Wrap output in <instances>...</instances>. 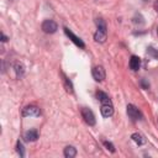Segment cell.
Here are the masks:
<instances>
[{"label": "cell", "mask_w": 158, "mask_h": 158, "mask_svg": "<svg viewBox=\"0 0 158 158\" xmlns=\"http://www.w3.org/2000/svg\"><path fill=\"white\" fill-rule=\"evenodd\" d=\"M80 112H81V117L84 118V121H85L89 126H94V125H95V122H96L95 115H94V112H93L90 109H88V107H81Z\"/></svg>", "instance_id": "cell-1"}, {"label": "cell", "mask_w": 158, "mask_h": 158, "mask_svg": "<svg viewBox=\"0 0 158 158\" xmlns=\"http://www.w3.org/2000/svg\"><path fill=\"white\" fill-rule=\"evenodd\" d=\"M41 27H42L43 32H46V33H54L58 30V25L53 20H44L42 22V26Z\"/></svg>", "instance_id": "cell-2"}, {"label": "cell", "mask_w": 158, "mask_h": 158, "mask_svg": "<svg viewBox=\"0 0 158 158\" xmlns=\"http://www.w3.org/2000/svg\"><path fill=\"white\" fill-rule=\"evenodd\" d=\"M126 109H127V115H128V117H130L131 120L137 121V120H141V118H142V114H141V111H139L135 105L128 104Z\"/></svg>", "instance_id": "cell-3"}, {"label": "cell", "mask_w": 158, "mask_h": 158, "mask_svg": "<svg viewBox=\"0 0 158 158\" xmlns=\"http://www.w3.org/2000/svg\"><path fill=\"white\" fill-rule=\"evenodd\" d=\"M91 74H93V78L96 80V81H102L106 77V73H105V69L102 65H96L91 70Z\"/></svg>", "instance_id": "cell-4"}, {"label": "cell", "mask_w": 158, "mask_h": 158, "mask_svg": "<svg viewBox=\"0 0 158 158\" xmlns=\"http://www.w3.org/2000/svg\"><path fill=\"white\" fill-rule=\"evenodd\" d=\"M64 33L69 37V40H72V42L74 43V44H77L78 47H80V48H84L85 47V43L83 42V40L81 38H79L78 36H75L68 27H64Z\"/></svg>", "instance_id": "cell-5"}, {"label": "cell", "mask_w": 158, "mask_h": 158, "mask_svg": "<svg viewBox=\"0 0 158 158\" xmlns=\"http://www.w3.org/2000/svg\"><path fill=\"white\" fill-rule=\"evenodd\" d=\"M41 115V110L40 107L35 106V105H30L26 106L22 111V116H33V117H38Z\"/></svg>", "instance_id": "cell-6"}, {"label": "cell", "mask_w": 158, "mask_h": 158, "mask_svg": "<svg viewBox=\"0 0 158 158\" xmlns=\"http://www.w3.org/2000/svg\"><path fill=\"white\" fill-rule=\"evenodd\" d=\"M12 68L15 70V74H16V78L20 79L23 77L25 74V65L21 63V62H14L12 63Z\"/></svg>", "instance_id": "cell-7"}, {"label": "cell", "mask_w": 158, "mask_h": 158, "mask_svg": "<svg viewBox=\"0 0 158 158\" xmlns=\"http://www.w3.org/2000/svg\"><path fill=\"white\" fill-rule=\"evenodd\" d=\"M100 111L104 117H110L114 115V106H112V104H101Z\"/></svg>", "instance_id": "cell-8"}, {"label": "cell", "mask_w": 158, "mask_h": 158, "mask_svg": "<svg viewBox=\"0 0 158 158\" xmlns=\"http://www.w3.org/2000/svg\"><path fill=\"white\" fill-rule=\"evenodd\" d=\"M23 138H25L27 142H35V141H37V138H38V132H37V130L31 128V130L26 131L25 135H23Z\"/></svg>", "instance_id": "cell-9"}, {"label": "cell", "mask_w": 158, "mask_h": 158, "mask_svg": "<svg viewBox=\"0 0 158 158\" xmlns=\"http://www.w3.org/2000/svg\"><path fill=\"white\" fill-rule=\"evenodd\" d=\"M139 67H141V59H139V57L131 56V59H130V69L133 70V72H136V70L139 69Z\"/></svg>", "instance_id": "cell-10"}, {"label": "cell", "mask_w": 158, "mask_h": 158, "mask_svg": "<svg viewBox=\"0 0 158 158\" xmlns=\"http://www.w3.org/2000/svg\"><path fill=\"white\" fill-rule=\"evenodd\" d=\"M106 38H107V32H104V31L98 30V31L94 33V40H95V42H98V43H104V42L106 41Z\"/></svg>", "instance_id": "cell-11"}, {"label": "cell", "mask_w": 158, "mask_h": 158, "mask_svg": "<svg viewBox=\"0 0 158 158\" xmlns=\"http://www.w3.org/2000/svg\"><path fill=\"white\" fill-rule=\"evenodd\" d=\"M131 138H132V141H133L136 144H138V146H142V144L146 143V138H144V136L141 135V133H138V132L132 133V135H131Z\"/></svg>", "instance_id": "cell-12"}, {"label": "cell", "mask_w": 158, "mask_h": 158, "mask_svg": "<svg viewBox=\"0 0 158 158\" xmlns=\"http://www.w3.org/2000/svg\"><path fill=\"white\" fill-rule=\"evenodd\" d=\"M63 154L65 158H74L77 156V148L73 146H67L63 151Z\"/></svg>", "instance_id": "cell-13"}, {"label": "cell", "mask_w": 158, "mask_h": 158, "mask_svg": "<svg viewBox=\"0 0 158 158\" xmlns=\"http://www.w3.org/2000/svg\"><path fill=\"white\" fill-rule=\"evenodd\" d=\"M96 98H98V100L101 104H112L111 100H110V98H109V95L106 93H104V91H98L96 93Z\"/></svg>", "instance_id": "cell-14"}, {"label": "cell", "mask_w": 158, "mask_h": 158, "mask_svg": "<svg viewBox=\"0 0 158 158\" xmlns=\"http://www.w3.org/2000/svg\"><path fill=\"white\" fill-rule=\"evenodd\" d=\"M95 23H96V26H98V30L104 31V32H107V26H106V22H105V21H104L101 17L96 19V20H95Z\"/></svg>", "instance_id": "cell-15"}, {"label": "cell", "mask_w": 158, "mask_h": 158, "mask_svg": "<svg viewBox=\"0 0 158 158\" xmlns=\"http://www.w3.org/2000/svg\"><path fill=\"white\" fill-rule=\"evenodd\" d=\"M63 75V81H64V86H65V90L68 91V93H73V84H72V81L64 75V74H62Z\"/></svg>", "instance_id": "cell-16"}, {"label": "cell", "mask_w": 158, "mask_h": 158, "mask_svg": "<svg viewBox=\"0 0 158 158\" xmlns=\"http://www.w3.org/2000/svg\"><path fill=\"white\" fill-rule=\"evenodd\" d=\"M16 151H17V153L20 154L21 158L25 157V148H23V144H22L21 141H17V143H16Z\"/></svg>", "instance_id": "cell-17"}, {"label": "cell", "mask_w": 158, "mask_h": 158, "mask_svg": "<svg viewBox=\"0 0 158 158\" xmlns=\"http://www.w3.org/2000/svg\"><path fill=\"white\" fill-rule=\"evenodd\" d=\"M147 53H148L151 57H153L154 59H158V49H156V48H153V47H148V48H147Z\"/></svg>", "instance_id": "cell-18"}, {"label": "cell", "mask_w": 158, "mask_h": 158, "mask_svg": "<svg viewBox=\"0 0 158 158\" xmlns=\"http://www.w3.org/2000/svg\"><path fill=\"white\" fill-rule=\"evenodd\" d=\"M102 144H104V146H105V148H106V149H109L110 152H112V153L115 152V146H114L111 142H109V141H104V142H102Z\"/></svg>", "instance_id": "cell-19"}, {"label": "cell", "mask_w": 158, "mask_h": 158, "mask_svg": "<svg viewBox=\"0 0 158 158\" xmlns=\"http://www.w3.org/2000/svg\"><path fill=\"white\" fill-rule=\"evenodd\" d=\"M139 84H141V86H142V89H144V90H147V89H149V83L146 80V79H141V81H139Z\"/></svg>", "instance_id": "cell-20"}, {"label": "cell", "mask_w": 158, "mask_h": 158, "mask_svg": "<svg viewBox=\"0 0 158 158\" xmlns=\"http://www.w3.org/2000/svg\"><path fill=\"white\" fill-rule=\"evenodd\" d=\"M153 7H154V10L158 12V0H157V1H154V4H153Z\"/></svg>", "instance_id": "cell-21"}, {"label": "cell", "mask_w": 158, "mask_h": 158, "mask_svg": "<svg viewBox=\"0 0 158 158\" xmlns=\"http://www.w3.org/2000/svg\"><path fill=\"white\" fill-rule=\"evenodd\" d=\"M1 41H2V42H6V41H7V37H6L4 33H1Z\"/></svg>", "instance_id": "cell-22"}, {"label": "cell", "mask_w": 158, "mask_h": 158, "mask_svg": "<svg viewBox=\"0 0 158 158\" xmlns=\"http://www.w3.org/2000/svg\"><path fill=\"white\" fill-rule=\"evenodd\" d=\"M157 36H158V26H157Z\"/></svg>", "instance_id": "cell-23"}]
</instances>
